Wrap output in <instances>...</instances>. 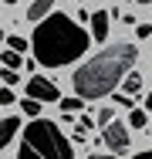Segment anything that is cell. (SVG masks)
Here are the masks:
<instances>
[{
	"instance_id": "1",
	"label": "cell",
	"mask_w": 152,
	"mask_h": 159,
	"mask_svg": "<svg viewBox=\"0 0 152 159\" xmlns=\"http://www.w3.org/2000/svg\"><path fill=\"white\" fill-rule=\"evenodd\" d=\"M88 31L78 27L71 17L64 14H47L44 20H37L34 37H30V48H34V58L44 68H64V64L78 61L85 51H88Z\"/></svg>"
},
{
	"instance_id": "2",
	"label": "cell",
	"mask_w": 152,
	"mask_h": 159,
	"mask_svg": "<svg viewBox=\"0 0 152 159\" xmlns=\"http://www.w3.org/2000/svg\"><path fill=\"white\" fill-rule=\"evenodd\" d=\"M135 64V44H112L105 51H98L88 64H81L74 71V92L78 98H105L108 92H115L122 78L132 71Z\"/></svg>"
},
{
	"instance_id": "3",
	"label": "cell",
	"mask_w": 152,
	"mask_h": 159,
	"mask_svg": "<svg viewBox=\"0 0 152 159\" xmlns=\"http://www.w3.org/2000/svg\"><path fill=\"white\" fill-rule=\"evenodd\" d=\"M17 159H74V149L54 122L30 119V125L24 129V142H20Z\"/></svg>"
},
{
	"instance_id": "4",
	"label": "cell",
	"mask_w": 152,
	"mask_h": 159,
	"mask_svg": "<svg viewBox=\"0 0 152 159\" xmlns=\"http://www.w3.org/2000/svg\"><path fill=\"white\" fill-rule=\"evenodd\" d=\"M101 139H105V146H108L115 156H122V152L128 149V129L122 125L118 119H112L108 125H101Z\"/></svg>"
},
{
	"instance_id": "5",
	"label": "cell",
	"mask_w": 152,
	"mask_h": 159,
	"mask_svg": "<svg viewBox=\"0 0 152 159\" xmlns=\"http://www.w3.org/2000/svg\"><path fill=\"white\" fill-rule=\"evenodd\" d=\"M27 95H30V98H37V102H58L61 92H58V85H54L51 78L30 75V78H27Z\"/></svg>"
},
{
	"instance_id": "6",
	"label": "cell",
	"mask_w": 152,
	"mask_h": 159,
	"mask_svg": "<svg viewBox=\"0 0 152 159\" xmlns=\"http://www.w3.org/2000/svg\"><path fill=\"white\" fill-rule=\"evenodd\" d=\"M108 10H95L91 14V41H105L108 37Z\"/></svg>"
},
{
	"instance_id": "7",
	"label": "cell",
	"mask_w": 152,
	"mask_h": 159,
	"mask_svg": "<svg viewBox=\"0 0 152 159\" xmlns=\"http://www.w3.org/2000/svg\"><path fill=\"white\" fill-rule=\"evenodd\" d=\"M17 132H20V119H10V115H7V119H0V152L7 149V142H10Z\"/></svg>"
},
{
	"instance_id": "8",
	"label": "cell",
	"mask_w": 152,
	"mask_h": 159,
	"mask_svg": "<svg viewBox=\"0 0 152 159\" xmlns=\"http://www.w3.org/2000/svg\"><path fill=\"white\" fill-rule=\"evenodd\" d=\"M51 7H54V0H34V3L27 7V20H30V24L44 20V17L51 14Z\"/></svg>"
},
{
	"instance_id": "9",
	"label": "cell",
	"mask_w": 152,
	"mask_h": 159,
	"mask_svg": "<svg viewBox=\"0 0 152 159\" xmlns=\"http://www.w3.org/2000/svg\"><path fill=\"white\" fill-rule=\"evenodd\" d=\"M122 88H125V95H135V92L142 88V75H139V71H128V75L122 78Z\"/></svg>"
},
{
	"instance_id": "10",
	"label": "cell",
	"mask_w": 152,
	"mask_h": 159,
	"mask_svg": "<svg viewBox=\"0 0 152 159\" xmlns=\"http://www.w3.org/2000/svg\"><path fill=\"white\" fill-rule=\"evenodd\" d=\"M0 61H3V68H14V71H17V68L24 64V58H20V51H10V48H7V51L0 54Z\"/></svg>"
},
{
	"instance_id": "11",
	"label": "cell",
	"mask_w": 152,
	"mask_h": 159,
	"mask_svg": "<svg viewBox=\"0 0 152 159\" xmlns=\"http://www.w3.org/2000/svg\"><path fill=\"white\" fill-rule=\"evenodd\" d=\"M128 125H132V129H145V125H149V115H145L142 108H132V115H128Z\"/></svg>"
},
{
	"instance_id": "12",
	"label": "cell",
	"mask_w": 152,
	"mask_h": 159,
	"mask_svg": "<svg viewBox=\"0 0 152 159\" xmlns=\"http://www.w3.org/2000/svg\"><path fill=\"white\" fill-rule=\"evenodd\" d=\"M20 112H24V115H34V119H37V115H41V102L27 95L24 102H20Z\"/></svg>"
},
{
	"instance_id": "13",
	"label": "cell",
	"mask_w": 152,
	"mask_h": 159,
	"mask_svg": "<svg viewBox=\"0 0 152 159\" xmlns=\"http://www.w3.org/2000/svg\"><path fill=\"white\" fill-rule=\"evenodd\" d=\"M7 48H10V51H27V37L10 34V37H7Z\"/></svg>"
},
{
	"instance_id": "14",
	"label": "cell",
	"mask_w": 152,
	"mask_h": 159,
	"mask_svg": "<svg viewBox=\"0 0 152 159\" xmlns=\"http://www.w3.org/2000/svg\"><path fill=\"white\" fill-rule=\"evenodd\" d=\"M58 102H61V108H64V112H78L85 98H58Z\"/></svg>"
},
{
	"instance_id": "15",
	"label": "cell",
	"mask_w": 152,
	"mask_h": 159,
	"mask_svg": "<svg viewBox=\"0 0 152 159\" xmlns=\"http://www.w3.org/2000/svg\"><path fill=\"white\" fill-rule=\"evenodd\" d=\"M0 105H14V92H10V85L0 88Z\"/></svg>"
},
{
	"instance_id": "16",
	"label": "cell",
	"mask_w": 152,
	"mask_h": 159,
	"mask_svg": "<svg viewBox=\"0 0 152 159\" xmlns=\"http://www.w3.org/2000/svg\"><path fill=\"white\" fill-rule=\"evenodd\" d=\"M0 78H3L7 85H17V71H14V68H3V71H0Z\"/></svg>"
},
{
	"instance_id": "17",
	"label": "cell",
	"mask_w": 152,
	"mask_h": 159,
	"mask_svg": "<svg viewBox=\"0 0 152 159\" xmlns=\"http://www.w3.org/2000/svg\"><path fill=\"white\" fill-rule=\"evenodd\" d=\"M112 119H115V115H112V108H101V112H98V122H101V125H108Z\"/></svg>"
},
{
	"instance_id": "18",
	"label": "cell",
	"mask_w": 152,
	"mask_h": 159,
	"mask_svg": "<svg viewBox=\"0 0 152 159\" xmlns=\"http://www.w3.org/2000/svg\"><path fill=\"white\" fill-rule=\"evenodd\" d=\"M135 34H139V37H149V34H152V24H135Z\"/></svg>"
},
{
	"instance_id": "19",
	"label": "cell",
	"mask_w": 152,
	"mask_h": 159,
	"mask_svg": "<svg viewBox=\"0 0 152 159\" xmlns=\"http://www.w3.org/2000/svg\"><path fill=\"white\" fill-rule=\"evenodd\" d=\"M132 159H152V152H135Z\"/></svg>"
},
{
	"instance_id": "20",
	"label": "cell",
	"mask_w": 152,
	"mask_h": 159,
	"mask_svg": "<svg viewBox=\"0 0 152 159\" xmlns=\"http://www.w3.org/2000/svg\"><path fill=\"white\" fill-rule=\"evenodd\" d=\"M145 108H149V112H152V92H149V98H145Z\"/></svg>"
},
{
	"instance_id": "21",
	"label": "cell",
	"mask_w": 152,
	"mask_h": 159,
	"mask_svg": "<svg viewBox=\"0 0 152 159\" xmlns=\"http://www.w3.org/2000/svg\"><path fill=\"white\" fill-rule=\"evenodd\" d=\"M91 159H118V156H115V152H112V156H91Z\"/></svg>"
},
{
	"instance_id": "22",
	"label": "cell",
	"mask_w": 152,
	"mask_h": 159,
	"mask_svg": "<svg viewBox=\"0 0 152 159\" xmlns=\"http://www.w3.org/2000/svg\"><path fill=\"white\" fill-rule=\"evenodd\" d=\"M0 44H3V31H0Z\"/></svg>"
},
{
	"instance_id": "23",
	"label": "cell",
	"mask_w": 152,
	"mask_h": 159,
	"mask_svg": "<svg viewBox=\"0 0 152 159\" xmlns=\"http://www.w3.org/2000/svg\"><path fill=\"white\" fill-rule=\"evenodd\" d=\"M7 3H17V0H7Z\"/></svg>"
}]
</instances>
